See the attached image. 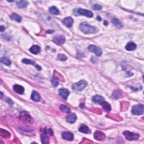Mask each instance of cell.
Instances as JSON below:
<instances>
[{
	"label": "cell",
	"mask_w": 144,
	"mask_h": 144,
	"mask_svg": "<svg viewBox=\"0 0 144 144\" xmlns=\"http://www.w3.org/2000/svg\"><path fill=\"white\" fill-rule=\"evenodd\" d=\"M81 30L85 34H94L96 33L97 30L96 27L87 23H82L79 25Z\"/></svg>",
	"instance_id": "6da1fadb"
},
{
	"label": "cell",
	"mask_w": 144,
	"mask_h": 144,
	"mask_svg": "<svg viewBox=\"0 0 144 144\" xmlns=\"http://www.w3.org/2000/svg\"><path fill=\"white\" fill-rule=\"evenodd\" d=\"M87 86V82L84 80H82L79 81V82L74 84L72 86V88L74 91H81L83 90Z\"/></svg>",
	"instance_id": "7a4b0ae2"
},
{
	"label": "cell",
	"mask_w": 144,
	"mask_h": 144,
	"mask_svg": "<svg viewBox=\"0 0 144 144\" xmlns=\"http://www.w3.org/2000/svg\"><path fill=\"white\" fill-rule=\"evenodd\" d=\"M123 135H125L126 139L129 141H135L139 140L140 135L135 133L131 132L128 131H126L123 132Z\"/></svg>",
	"instance_id": "3957f363"
},
{
	"label": "cell",
	"mask_w": 144,
	"mask_h": 144,
	"mask_svg": "<svg viewBox=\"0 0 144 144\" xmlns=\"http://www.w3.org/2000/svg\"><path fill=\"white\" fill-rule=\"evenodd\" d=\"M144 105H143V104H137V105H134L132 107V113L134 115H136V116L142 115L144 113Z\"/></svg>",
	"instance_id": "277c9868"
},
{
	"label": "cell",
	"mask_w": 144,
	"mask_h": 144,
	"mask_svg": "<svg viewBox=\"0 0 144 144\" xmlns=\"http://www.w3.org/2000/svg\"><path fill=\"white\" fill-rule=\"evenodd\" d=\"M75 15H84L88 17H92L93 16V13L91 11L83 9V8H78L74 10Z\"/></svg>",
	"instance_id": "5b68a950"
},
{
	"label": "cell",
	"mask_w": 144,
	"mask_h": 144,
	"mask_svg": "<svg viewBox=\"0 0 144 144\" xmlns=\"http://www.w3.org/2000/svg\"><path fill=\"white\" fill-rule=\"evenodd\" d=\"M48 133H49L51 135H53V132L52 130L49 129L48 131L46 130V128H45L43 131V134L41 135V140L42 143L43 144H48L49 143V138L47 135Z\"/></svg>",
	"instance_id": "8992f818"
},
{
	"label": "cell",
	"mask_w": 144,
	"mask_h": 144,
	"mask_svg": "<svg viewBox=\"0 0 144 144\" xmlns=\"http://www.w3.org/2000/svg\"><path fill=\"white\" fill-rule=\"evenodd\" d=\"M20 119L26 123H32L33 122L32 117L30 116L29 114L25 112L21 113L20 116Z\"/></svg>",
	"instance_id": "52a82bcc"
},
{
	"label": "cell",
	"mask_w": 144,
	"mask_h": 144,
	"mask_svg": "<svg viewBox=\"0 0 144 144\" xmlns=\"http://www.w3.org/2000/svg\"><path fill=\"white\" fill-rule=\"evenodd\" d=\"M53 41L58 45H62L65 43V38L64 35H56L53 38Z\"/></svg>",
	"instance_id": "ba28073f"
},
{
	"label": "cell",
	"mask_w": 144,
	"mask_h": 144,
	"mask_svg": "<svg viewBox=\"0 0 144 144\" xmlns=\"http://www.w3.org/2000/svg\"><path fill=\"white\" fill-rule=\"evenodd\" d=\"M88 49L91 52L95 53L97 56H100L102 54V50L95 45H90L88 47Z\"/></svg>",
	"instance_id": "9c48e42d"
},
{
	"label": "cell",
	"mask_w": 144,
	"mask_h": 144,
	"mask_svg": "<svg viewBox=\"0 0 144 144\" xmlns=\"http://www.w3.org/2000/svg\"><path fill=\"white\" fill-rule=\"evenodd\" d=\"M105 134L104 132L100 131H96L94 133V138L98 141H103L105 139Z\"/></svg>",
	"instance_id": "30bf717a"
},
{
	"label": "cell",
	"mask_w": 144,
	"mask_h": 144,
	"mask_svg": "<svg viewBox=\"0 0 144 144\" xmlns=\"http://www.w3.org/2000/svg\"><path fill=\"white\" fill-rule=\"evenodd\" d=\"M59 94L62 99H64V100H66L69 95L70 94V92L68 90L65 89V88H61L59 90Z\"/></svg>",
	"instance_id": "8fae6325"
},
{
	"label": "cell",
	"mask_w": 144,
	"mask_h": 144,
	"mask_svg": "<svg viewBox=\"0 0 144 144\" xmlns=\"http://www.w3.org/2000/svg\"><path fill=\"white\" fill-rule=\"evenodd\" d=\"M63 23L67 27L70 28L73 24V19L71 17H66L63 19Z\"/></svg>",
	"instance_id": "7c38bea8"
},
{
	"label": "cell",
	"mask_w": 144,
	"mask_h": 144,
	"mask_svg": "<svg viewBox=\"0 0 144 144\" xmlns=\"http://www.w3.org/2000/svg\"><path fill=\"white\" fill-rule=\"evenodd\" d=\"M62 137L66 140L72 141L74 139V135L71 132H65L62 134Z\"/></svg>",
	"instance_id": "4fadbf2b"
},
{
	"label": "cell",
	"mask_w": 144,
	"mask_h": 144,
	"mask_svg": "<svg viewBox=\"0 0 144 144\" xmlns=\"http://www.w3.org/2000/svg\"><path fill=\"white\" fill-rule=\"evenodd\" d=\"M22 63H24V64H32V65H35V68H36L38 70H41V66L38 65H37V64L35 65V63L34 61L31 60L27 59H24L22 60Z\"/></svg>",
	"instance_id": "5bb4252c"
},
{
	"label": "cell",
	"mask_w": 144,
	"mask_h": 144,
	"mask_svg": "<svg viewBox=\"0 0 144 144\" xmlns=\"http://www.w3.org/2000/svg\"><path fill=\"white\" fill-rule=\"evenodd\" d=\"M77 116L74 113H70L66 117V121L68 123H74L76 121Z\"/></svg>",
	"instance_id": "9a60e30c"
},
{
	"label": "cell",
	"mask_w": 144,
	"mask_h": 144,
	"mask_svg": "<svg viewBox=\"0 0 144 144\" xmlns=\"http://www.w3.org/2000/svg\"><path fill=\"white\" fill-rule=\"evenodd\" d=\"M31 99H32L33 101L38 102L41 100V97L38 92L35 91H33L32 95H31Z\"/></svg>",
	"instance_id": "2e32d148"
},
{
	"label": "cell",
	"mask_w": 144,
	"mask_h": 144,
	"mask_svg": "<svg viewBox=\"0 0 144 144\" xmlns=\"http://www.w3.org/2000/svg\"><path fill=\"white\" fill-rule=\"evenodd\" d=\"M13 88H14V90L15 91L19 94H23L24 92V88L20 85H15L14 86Z\"/></svg>",
	"instance_id": "e0dca14e"
},
{
	"label": "cell",
	"mask_w": 144,
	"mask_h": 144,
	"mask_svg": "<svg viewBox=\"0 0 144 144\" xmlns=\"http://www.w3.org/2000/svg\"><path fill=\"white\" fill-rule=\"evenodd\" d=\"M79 132L84 133V134H91V131L87 126L85 125H82L79 128Z\"/></svg>",
	"instance_id": "ac0fdd59"
},
{
	"label": "cell",
	"mask_w": 144,
	"mask_h": 144,
	"mask_svg": "<svg viewBox=\"0 0 144 144\" xmlns=\"http://www.w3.org/2000/svg\"><path fill=\"white\" fill-rule=\"evenodd\" d=\"M41 50V48L37 45H33L30 48V52L33 54H38Z\"/></svg>",
	"instance_id": "d6986e66"
},
{
	"label": "cell",
	"mask_w": 144,
	"mask_h": 144,
	"mask_svg": "<svg viewBox=\"0 0 144 144\" xmlns=\"http://www.w3.org/2000/svg\"><path fill=\"white\" fill-rule=\"evenodd\" d=\"M136 47L137 46L135 43L132 42H130L126 46L125 48L128 51H133L136 49Z\"/></svg>",
	"instance_id": "ffe728a7"
},
{
	"label": "cell",
	"mask_w": 144,
	"mask_h": 144,
	"mask_svg": "<svg viewBox=\"0 0 144 144\" xmlns=\"http://www.w3.org/2000/svg\"><path fill=\"white\" fill-rule=\"evenodd\" d=\"M92 101L95 103H100L101 104L102 102L104 101V99L103 97L101 96H99V95H96L93 97Z\"/></svg>",
	"instance_id": "44dd1931"
},
{
	"label": "cell",
	"mask_w": 144,
	"mask_h": 144,
	"mask_svg": "<svg viewBox=\"0 0 144 144\" xmlns=\"http://www.w3.org/2000/svg\"><path fill=\"white\" fill-rule=\"evenodd\" d=\"M101 105L103 106L104 109L105 110V111L110 112V110H111V106H110V104L108 103L107 102L104 101L101 103Z\"/></svg>",
	"instance_id": "7402d4cb"
},
{
	"label": "cell",
	"mask_w": 144,
	"mask_h": 144,
	"mask_svg": "<svg viewBox=\"0 0 144 144\" xmlns=\"http://www.w3.org/2000/svg\"><path fill=\"white\" fill-rule=\"evenodd\" d=\"M17 6L20 8H25L28 6V2L25 1H20L16 2Z\"/></svg>",
	"instance_id": "603a6c76"
},
{
	"label": "cell",
	"mask_w": 144,
	"mask_h": 144,
	"mask_svg": "<svg viewBox=\"0 0 144 144\" xmlns=\"http://www.w3.org/2000/svg\"><path fill=\"white\" fill-rule=\"evenodd\" d=\"M11 18L12 20H15V21L17 22H20L21 21V17L20 16H19L18 14L16 13H12V15H11Z\"/></svg>",
	"instance_id": "cb8c5ba5"
},
{
	"label": "cell",
	"mask_w": 144,
	"mask_h": 144,
	"mask_svg": "<svg viewBox=\"0 0 144 144\" xmlns=\"http://www.w3.org/2000/svg\"><path fill=\"white\" fill-rule=\"evenodd\" d=\"M49 12L51 14L56 15H59L60 13L59 10L57 9V8H56L55 6H52V7H51L49 9Z\"/></svg>",
	"instance_id": "d4e9b609"
},
{
	"label": "cell",
	"mask_w": 144,
	"mask_h": 144,
	"mask_svg": "<svg viewBox=\"0 0 144 144\" xmlns=\"http://www.w3.org/2000/svg\"><path fill=\"white\" fill-rule=\"evenodd\" d=\"M1 63L5 64V65L7 66H9L11 65V62L10 60L7 59V57H2V58L1 59Z\"/></svg>",
	"instance_id": "484cf974"
},
{
	"label": "cell",
	"mask_w": 144,
	"mask_h": 144,
	"mask_svg": "<svg viewBox=\"0 0 144 144\" xmlns=\"http://www.w3.org/2000/svg\"><path fill=\"white\" fill-rule=\"evenodd\" d=\"M112 22L118 28H122V24L121 22L118 19H117L116 18H113L112 19Z\"/></svg>",
	"instance_id": "4316f807"
},
{
	"label": "cell",
	"mask_w": 144,
	"mask_h": 144,
	"mask_svg": "<svg viewBox=\"0 0 144 144\" xmlns=\"http://www.w3.org/2000/svg\"><path fill=\"white\" fill-rule=\"evenodd\" d=\"M60 109L61 110V112L65 113H69L70 111V109L68 107V106L64 105H61L60 106Z\"/></svg>",
	"instance_id": "83f0119b"
},
{
	"label": "cell",
	"mask_w": 144,
	"mask_h": 144,
	"mask_svg": "<svg viewBox=\"0 0 144 144\" xmlns=\"http://www.w3.org/2000/svg\"><path fill=\"white\" fill-rule=\"evenodd\" d=\"M1 135L3 137H6H6H10V133L8 132L7 131L4 130L2 129H1Z\"/></svg>",
	"instance_id": "f1b7e54d"
},
{
	"label": "cell",
	"mask_w": 144,
	"mask_h": 144,
	"mask_svg": "<svg viewBox=\"0 0 144 144\" xmlns=\"http://www.w3.org/2000/svg\"><path fill=\"white\" fill-rule=\"evenodd\" d=\"M57 59H58V60H60V61H65V60H67L68 57L65 55L60 54L58 55V56H57Z\"/></svg>",
	"instance_id": "f546056e"
},
{
	"label": "cell",
	"mask_w": 144,
	"mask_h": 144,
	"mask_svg": "<svg viewBox=\"0 0 144 144\" xmlns=\"http://www.w3.org/2000/svg\"><path fill=\"white\" fill-rule=\"evenodd\" d=\"M102 8H103V7L101 5H98V4H94L92 6V8L95 10H100L102 9Z\"/></svg>",
	"instance_id": "4dcf8cb0"
},
{
	"label": "cell",
	"mask_w": 144,
	"mask_h": 144,
	"mask_svg": "<svg viewBox=\"0 0 144 144\" xmlns=\"http://www.w3.org/2000/svg\"><path fill=\"white\" fill-rule=\"evenodd\" d=\"M51 82L54 87H57V85H59V82L58 81V79H57L56 78H53L51 81Z\"/></svg>",
	"instance_id": "1f68e13d"
},
{
	"label": "cell",
	"mask_w": 144,
	"mask_h": 144,
	"mask_svg": "<svg viewBox=\"0 0 144 144\" xmlns=\"http://www.w3.org/2000/svg\"><path fill=\"white\" fill-rule=\"evenodd\" d=\"M0 29H1V32H3V31H5V27L3 26H1V27H0Z\"/></svg>",
	"instance_id": "d6a6232c"
},
{
	"label": "cell",
	"mask_w": 144,
	"mask_h": 144,
	"mask_svg": "<svg viewBox=\"0 0 144 144\" xmlns=\"http://www.w3.org/2000/svg\"><path fill=\"white\" fill-rule=\"evenodd\" d=\"M79 106H80V108H81L82 109H84V108H85V106H84V105H83V104H81V105H79Z\"/></svg>",
	"instance_id": "836d02e7"
},
{
	"label": "cell",
	"mask_w": 144,
	"mask_h": 144,
	"mask_svg": "<svg viewBox=\"0 0 144 144\" xmlns=\"http://www.w3.org/2000/svg\"><path fill=\"white\" fill-rule=\"evenodd\" d=\"M97 20H99V21H100L101 20V17L100 16H98L97 17Z\"/></svg>",
	"instance_id": "e575fe53"
},
{
	"label": "cell",
	"mask_w": 144,
	"mask_h": 144,
	"mask_svg": "<svg viewBox=\"0 0 144 144\" xmlns=\"http://www.w3.org/2000/svg\"><path fill=\"white\" fill-rule=\"evenodd\" d=\"M104 24H105V25H108V22H107V21H106V20H105V21H104Z\"/></svg>",
	"instance_id": "d590c367"
},
{
	"label": "cell",
	"mask_w": 144,
	"mask_h": 144,
	"mask_svg": "<svg viewBox=\"0 0 144 144\" xmlns=\"http://www.w3.org/2000/svg\"><path fill=\"white\" fill-rule=\"evenodd\" d=\"M1 98H2V96H3V94L2 92H1Z\"/></svg>",
	"instance_id": "8d00e7d4"
}]
</instances>
